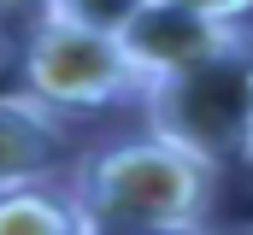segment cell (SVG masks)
Wrapping results in <instances>:
<instances>
[{"mask_svg": "<svg viewBox=\"0 0 253 235\" xmlns=\"http://www.w3.org/2000/svg\"><path fill=\"white\" fill-rule=\"evenodd\" d=\"M24 88L47 100L53 112H112L124 100H141V77L129 71L118 36L42 18L24 41Z\"/></svg>", "mask_w": 253, "mask_h": 235, "instance_id": "cell-3", "label": "cell"}, {"mask_svg": "<svg viewBox=\"0 0 253 235\" xmlns=\"http://www.w3.org/2000/svg\"><path fill=\"white\" fill-rule=\"evenodd\" d=\"M177 6H189L200 18H218V24H242L253 12V0H177Z\"/></svg>", "mask_w": 253, "mask_h": 235, "instance_id": "cell-8", "label": "cell"}, {"mask_svg": "<svg viewBox=\"0 0 253 235\" xmlns=\"http://www.w3.org/2000/svg\"><path fill=\"white\" fill-rule=\"evenodd\" d=\"M242 36H248L242 24L200 18V12H189V6H177V0H147L124 30H118V47H124L129 71H135V77H141V88H147V82H159V77L194 71L200 59L236 47Z\"/></svg>", "mask_w": 253, "mask_h": 235, "instance_id": "cell-4", "label": "cell"}, {"mask_svg": "<svg viewBox=\"0 0 253 235\" xmlns=\"http://www.w3.org/2000/svg\"><path fill=\"white\" fill-rule=\"evenodd\" d=\"M248 165H253V159H248Z\"/></svg>", "mask_w": 253, "mask_h": 235, "instance_id": "cell-11", "label": "cell"}, {"mask_svg": "<svg viewBox=\"0 0 253 235\" xmlns=\"http://www.w3.org/2000/svg\"><path fill=\"white\" fill-rule=\"evenodd\" d=\"M88 235H224L212 224H194V230H88Z\"/></svg>", "mask_w": 253, "mask_h": 235, "instance_id": "cell-9", "label": "cell"}, {"mask_svg": "<svg viewBox=\"0 0 253 235\" xmlns=\"http://www.w3.org/2000/svg\"><path fill=\"white\" fill-rule=\"evenodd\" d=\"M0 235H88L71 194L53 188H18V194H0Z\"/></svg>", "mask_w": 253, "mask_h": 235, "instance_id": "cell-6", "label": "cell"}, {"mask_svg": "<svg viewBox=\"0 0 253 235\" xmlns=\"http://www.w3.org/2000/svg\"><path fill=\"white\" fill-rule=\"evenodd\" d=\"M135 106L147 118V135L183 147L189 159L212 165V171L248 165L253 159V30L236 47L200 59L194 71L147 82Z\"/></svg>", "mask_w": 253, "mask_h": 235, "instance_id": "cell-2", "label": "cell"}, {"mask_svg": "<svg viewBox=\"0 0 253 235\" xmlns=\"http://www.w3.org/2000/svg\"><path fill=\"white\" fill-rule=\"evenodd\" d=\"M141 6H147V0H42V18H59V24H83V30L118 36Z\"/></svg>", "mask_w": 253, "mask_h": 235, "instance_id": "cell-7", "label": "cell"}, {"mask_svg": "<svg viewBox=\"0 0 253 235\" xmlns=\"http://www.w3.org/2000/svg\"><path fill=\"white\" fill-rule=\"evenodd\" d=\"M77 159L83 153H71V129L47 100L30 88L0 94V194L53 188V176H71Z\"/></svg>", "mask_w": 253, "mask_h": 235, "instance_id": "cell-5", "label": "cell"}, {"mask_svg": "<svg viewBox=\"0 0 253 235\" xmlns=\"http://www.w3.org/2000/svg\"><path fill=\"white\" fill-rule=\"evenodd\" d=\"M65 194L83 230H194L218 200V171L159 135H135L88 147L65 176Z\"/></svg>", "mask_w": 253, "mask_h": 235, "instance_id": "cell-1", "label": "cell"}, {"mask_svg": "<svg viewBox=\"0 0 253 235\" xmlns=\"http://www.w3.org/2000/svg\"><path fill=\"white\" fill-rule=\"evenodd\" d=\"M248 235H253V224H248Z\"/></svg>", "mask_w": 253, "mask_h": 235, "instance_id": "cell-10", "label": "cell"}]
</instances>
